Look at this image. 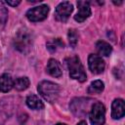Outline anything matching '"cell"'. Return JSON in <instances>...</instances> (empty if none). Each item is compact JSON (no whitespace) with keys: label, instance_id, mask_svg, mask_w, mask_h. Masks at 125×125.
Listing matches in <instances>:
<instances>
[{"label":"cell","instance_id":"1","mask_svg":"<svg viewBox=\"0 0 125 125\" xmlns=\"http://www.w3.org/2000/svg\"><path fill=\"white\" fill-rule=\"evenodd\" d=\"M65 62L67 64L69 75L71 78L76 79L80 82H84L87 78L84 67L80 62V59L77 56H71L65 59Z\"/></svg>","mask_w":125,"mask_h":125},{"label":"cell","instance_id":"2","mask_svg":"<svg viewBox=\"0 0 125 125\" xmlns=\"http://www.w3.org/2000/svg\"><path fill=\"white\" fill-rule=\"evenodd\" d=\"M32 42H33L32 32L26 28H22L19 30L14 39L15 48L21 53H27L32 46Z\"/></svg>","mask_w":125,"mask_h":125},{"label":"cell","instance_id":"3","mask_svg":"<svg viewBox=\"0 0 125 125\" xmlns=\"http://www.w3.org/2000/svg\"><path fill=\"white\" fill-rule=\"evenodd\" d=\"M61 88L58 84L51 81H41L38 85L39 94L49 103H54L57 101Z\"/></svg>","mask_w":125,"mask_h":125},{"label":"cell","instance_id":"4","mask_svg":"<svg viewBox=\"0 0 125 125\" xmlns=\"http://www.w3.org/2000/svg\"><path fill=\"white\" fill-rule=\"evenodd\" d=\"M104 115H105L104 105L100 102L94 103L91 106L90 117H89L91 124L92 125H104Z\"/></svg>","mask_w":125,"mask_h":125},{"label":"cell","instance_id":"5","mask_svg":"<svg viewBox=\"0 0 125 125\" xmlns=\"http://www.w3.org/2000/svg\"><path fill=\"white\" fill-rule=\"evenodd\" d=\"M93 100L91 99H85V98H79V99H74L71 102L70 104V108L72 110V112L77 115V116H83L87 113V108L92 105L91 102Z\"/></svg>","mask_w":125,"mask_h":125},{"label":"cell","instance_id":"6","mask_svg":"<svg viewBox=\"0 0 125 125\" xmlns=\"http://www.w3.org/2000/svg\"><path fill=\"white\" fill-rule=\"evenodd\" d=\"M48 13L49 7L47 5H40L28 10L26 13V18L30 21H40L47 18Z\"/></svg>","mask_w":125,"mask_h":125},{"label":"cell","instance_id":"7","mask_svg":"<svg viewBox=\"0 0 125 125\" xmlns=\"http://www.w3.org/2000/svg\"><path fill=\"white\" fill-rule=\"evenodd\" d=\"M72 11H73L72 4H70V2L64 1V2L60 3L57 6L56 12H55V17L60 21H66L70 16V14L72 13Z\"/></svg>","mask_w":125,"mask_h":125},{"label":"cell","instance_id":"8","mask_svg":"<svg viewBox=\"0 0 125 125\" xmlns=\"http://www.w3.org/2000/svg\"><path fill=\"white\" fill-rule=\"evenodd\" d=\"M88 64L90 70L95 74H100L104 70V62L101 56L90 54L88 58Z\"/></svg>","mask_w":125,"mask_h":125},{"label":"cell","instance_id":"9","mask_svg":"<svg viewBox=\"0 0 125 125\" xmlns=\"http://www.w3.org/2000/svg\"><path fill=\"white\" fill-rule=\"evenodd\" d=\"M77 7H78V12L74 16V20L78 22H82L91 15L90 3L87 1H78Z\"/></svg>","mask_w":125,"mask_h":125},{"label":"cell","instance_id":"10","mask_svg":"<svg viewBox=\"0 0 125 125\" xmlns=\"http://www.w3.org/2000/svg\"><path fill=\"white\" fill-rule=\"evenodd\" d=\"M125 114V105L122 99H115L111 105V116L113 119H120Z\"/></svg>","mask_w":125,"mask_h":125},{"label":"cell","instance_id":"11","mask_svg":"<svg viewBox=\"0 0 125 125\" xmlns=\"http://www.w3.org/2000/svg\"><path fill=\"white\" fill-rule=\"evenodd\" d=\"M46 69H47V72L53 77H60L62 74L61 63L55 59H50L49 60Z\"/></svg>","mask_w":125,"mask_h":125},{"label":"cell","instance_id":"12","mask_svg":"<svg viewBox=\"0 0 125 125\" xmlns=\"http://www.w3.org/2000/svg\"><path fill=\"white\" fill-rule=\"evenodd\" d=\"M14 87V81L10 74L4 73L0 76V91L1 92H9Z\"/></svg>","mask_w":125,"mask_h":125},{"label":"cell","instance_id":"13","mask_svg":"<svg viewBox=\"0 0 125 125\" xmlns=\"http://www.w3.org/2000/svg\"><path fill=\"white\" fill-rule=\"evenodd\" d=\"M26 104L32 109H42L44 107L43 103L36 95H30L26 98Z\"/></svg>","mask_w":125,"mask_h":125},{"label":"cell","instance_id":"14","mask_svg":"<svg viewBox=\"0 0 125 125\" xmlns=\"http://www.w3.org/2000/svg\"><path fill=\"white\" fill-rule=\"evenodd\" d=\"M96 48H97V51L100 55L105 56V57L109 56L111 51H112L111 46L105 41H98L96 43Z\"/></svg>","mask_w":125,"mask_h":125},{"label":"cell","instance_id":"15","mask_svg":"<svg viewBox=\"0 0 125 125\" xmlns=\"http://www.w3.org/2000/svg\"><path fill=\"white\" fill-rule=\"evenodd\" d=\"M104 84L101 80H96L91 83V85L88 88V93L90 94H100L104 91Z\"/></svg>","mask_w":125,"mask_h":125},{"label":"cell","instance_id":"16","mask_svg":"<svg viewBox=\"0 0 125 125\" xmlns=\"http://www.w3.org/2000/svg\"><path fill=\"white\" fill-rule=\"evenodd\" d=\"M29 86V79L27 77H19L14 81V87L18 91H23Z\"/></svg>","mask_w":125,"mask_h":125},{"label":"cell","instance_id":"17","mask_svg":"<svg viewBox=\"0 0 125 125\" xmlns=\"http://www.w3.org/2000/svg\"><path fill=\"white\" fill-rule=\"evenodd\" d=\"M7 19H8V11L4 6L3 2L0 1V31L4 28Z\"/></svg>","mask_w":125,"mask_h":125},{"label":"cell","instance_id":"18","mask_svg":"<svg viewBox=\"0 0 125 125\" xmlns=\"http://www.w3.org/2000/svg\"><path fill=\"white\" fill-rule=\"evenodd\" d=\"M67 36H68V41H69L70 46H71L72 48H74V47L76 46L77 42H78V34L75 32V30L69 29Z\"/></svg>","mask_w":125,"mask_h":125},{"label":"cell","instance_id":"19","mask_svg":"<svg viewBox=\"0 0 125 125\" xmlns=\"http://www.w3.org/2000/svg\"><path fill=\"white\" fill-rule=\"evenodd\" d=\"M63 42L60 39V38H58V39H55L53 42H49L48 44H47V48L51 51V52H55L56 51V49H57V46H61V47H63Z\"/></svg>","mask_w":125,"mask_h":125},{"label":"cell","instance_id":"20","mask_svg":"<svg viewBox=\"0 0 125 125\" xmlns=\"http://www.w3.org/2000/svg\"><path fill=\"white\" fill-rule=\"evenodd\" d=\"M6 3H7L8 5H10V6H17V5H19V4L21 3V1H20V0H17V1H10V0H7Z\"/></svg>","mask_w":125,"mask_h":125},{"label":"cell","instance_id":"21","mask_svg":"<svg viewBox=\"0 0 125 125\" xmlns=\"http://www.w3.org/2000/svg\"><path fill=\"white\" fill-rule=\"evenodd\" d=\"M77 125H87V123H86L85 121H80V122H79Z\"/></svg>","mask_w":125,"mask_h":125},{"label":"cell","instance_id":"22","mask_svg":"<svg viewBox=\"0 0 125 125\" xmlns=\"http://www.w3.org/2000/svg\"><path fill=\"white\" fill-rule=\"evenodd\" d=\"M113 3H114L115 5H120V4H122V1H118V2H116V1H113Z\"/></svg>","mask_w":125,"mask_h":125},{"label":"cell","instance_id":"23","mask_svg":"<svg viewBox=\"0 0 125 125\" xmlns=\"http://www.w3.org/2000/svg\"><path fill=\"white\" fill-rule=\"evenodd\" d=\"M56 125H65V124H63V123H58V124H56Z\"/></svg>","mask_w":125,"mask_h":125}]
</instances>
